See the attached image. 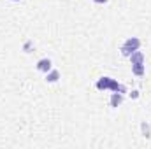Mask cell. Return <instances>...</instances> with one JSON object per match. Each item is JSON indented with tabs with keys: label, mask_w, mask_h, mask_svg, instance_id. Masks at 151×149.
Masks as SVG:
<instances>
[{
	"label": "cell",
	"mask_w": 151,
	"mask_h": 149,
	"mask_svg": "<svg viewBox=\"0 0 151 149\" xmlns=\"http://www.w3.org/2000/svg\"><path fill=\"white\" fill-rule=\"evenodd\" d=\"M97 90H113V91H118V93H127V88L123 84H119L116 79L113 77H100L97 81Z\"/></svg>",
	"instance_id": "1"
},
{
	"label": "cell",
	"mask_w": 151,
	"mask_h": 149,
	"mask_svg": "<svg viewBox=\"0 0 151 149\" xmlns=\"http://www.w3.org/2000/svg\"><path fill=\"white\" fill-rule=\"evenodd\" d=\"M139 47H141V40L137 37H130L123 42V46H121V54L128 58V56H130L134 51H137Z\"/></svg>",
	"instance_id": "2"
},
{
	"label": "cell",
	"mask_w": 151,
	"mask_h": 149,
	"mask_svg": "<svg viewBox=\"0 0 151 149\" xmlns=\"http://www.w3.org/2000/svg\"><path fill=\"white\" fill-rule=\"evenodd\" d=\"M51 60L49 58H42V60H39L37 62V70L39 72H44V74H47L49 70H51Z\"/></svg>",
	"instance_id": "3"
},
{
	"label": "cell",
	"mask_w": 151,
	"mask_h": 149,
	"mask_svg": "<svg viewBox=\"0 0 151 149\" xmlns=\"http://www.w3.org/2000/svg\"><path fill=\"white\" fill-rule=\"evenodd\" d=\"M109 104H111V107H119L121 104H123V93H118V91H114L113 95H111V100H109Z\"/></svg>",
	"instance_id": "4"
},
{
	"label": "cell",
	"mask_w": 151,
	"mask_h": 149,
	"mask_svg": "<svg viewBox=\"0 0 151 149\" xmlns=\"http://www.w3.org/2000/svg\"><path fill=\"white\" fill-rule=\"evenodd\" d=\"M128 58H130L132 65H135V63H144V53H142V51H139V49H137V51H134Z\"/></svg>",
	"instance_id": "5"
},
{
	"label": "cell",
	"mask_w": 151,
	"mask_h": 149,
	"mask_svg": "<svg viewBox=\"0 0 151 149\" xmlns=\"http://www.w3.org/2000/svg\"><path fill=\"white\" fill-rule=\"evenodd\" d=\"M144 72H146L144 63H135V65H132V74H134V75L141 77V75H144Z\"/></svg>",
	"instance_id": "6"
},
{
	"label": "cell",
	"mask_w": 151,
	"mask_h": 149,
	"mask_svg": "<svg viewBox=\"0 0 151 149\" xmlns=\"http://www.w3.org/2000/svg\"><path fill=\"white\" fill-rule=\"evenodd\" d=\"M58 79H60V72H58V70H53V69H51V70L46 74V81H47V82H56Z\"/></svg>",
	"instance_id": "7"
},
{
	"label": "cell",
	"mask_w": 151,
	"mask_h": 149,
	"mask_svg": "<svg viewBox=\"0 0 151 149\" xmlns=\"http://www.w3.org/2000/svg\"><path fill=\"white\" fill-rule=\"evenodd\" d=\"M141 128H142L144 137H151V135H150V125H148V123H142V125H141Z\"/></svg>",
	"instance_id": "8"
},
{
	"label": "cell",
	"mask_w": 151,
	"mask_h": 149,
	"mask_svg": "<svg viewBox=\"0 0 151 149\" xmlns=\"http://www.w3.org/2000/svg\"><path fill=\"white\" fill-rule=\"evenodd\" d=\"M130 97H132V98H137V97H139V91H132Z\"/></svg>",
	"instance_id": "9"
},
{
	"label": "cell",
	"mask_w": 151,
	"mask_h": 149,
	"mask_svg": "<svg viewBox=\"0 0 151 149\" xmlns=\"http://www.w3.org/2000/svg\"><path fill=\"white\" fill-rule=\"evenodd\" d=\"M95 4H107V0H93Z\"/></svg>",
	"instance_id": "10"
},
{
	"label": "cell",
	"mask_w": 151,
	"mask_h": 149,
	"mask_svg": "<svg viewBox=\"0 0 151 149\" xmlns=\"http://www.w3.org/2000/svg\"><path fill=\"white\" fill-rule=\"evenodd\" d=\"M11 2H19V0H11Z\"/></svg>",
	"instance_id": "11"
}]
</instances>
